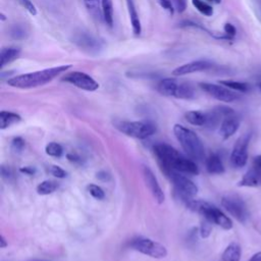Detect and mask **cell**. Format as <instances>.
Here are the masks:
<instances>
[{"label": "cell", "mask_w": 261, "mask_h": 261, "mask_svg": "<svg viewBox=\"0 0 261 261\" xmlns=\"http://www.w3.org/2000/svg\"><path fill=\"white\" fill-rule=\"evenodd\" d=\"M158 1H159L160 5H161L164 9L168 10L170 13L173 12L174 7H173V4H172V1H171V0H158Z\"/></svg>", "instance_id": "ab89813d"}, {"label": "cell", "mask_w": 261, "mask_h": 261, "mask_svg": "<svg viewBox=\"0 0 261 261\" xmlns=\"http://www.w3.org/2000/svg\"><path fill=\"white\" fill-rule=\"evenodd\" d=\"M143 176L145 179V182L148 187V189L150 190L152 196L154 197V199L156 200L157 203L161 204L164 202L165 196L164 193L160 187V185L158 184V180L156 178V176L154 175L153 171L148 167V166H144L143 167Z\"/></svg>", "instance_id": "4fadbf2b"}, {"label": "cell", "mask_w": 261, "mask_h": 261, "mask_svg": "<svg viewBox=\"0 0 261 261\" xmlns=\"http://www.w3.org/2000/svg\"><path fill=\"white\" fill-rule=\"evenodd\" d=\"M87 190L90 193V195L92 197H94L95 199H97V200H103L104 197H105L104 191L99 186H97V185L91 184V185H89L87 187Z\"/></svg>", "instance_id": "4dcf8cb0"}, {"label": "cell", "mask_w": 261, "mask_h": 261, "mask_svg": "<svg viewBox=\"0 0 261 261\" xmlns=\"http://www.w3.org/2000/svg\"><path fill=\"white\" fill-rule=\"evenodd\" d=\"M249 261H261V252H258L256 254H254Z\"/></svg>", "instance_id": "ee69618b"}, {"label": "cell", "mask_w": 261, "mask_h": 261, "mask_svg": "<svg viewBox=\"0 0 261 261\" xmlns=\"http://www.w3.org/2000/svg\"><path fill=\"white\" fill-rule=\"evenodd\" d=\"M126 6H127V11H128L133 32L136 36H138L142 32V25H141V20H140L134 0H126Z\"/></svg>", "instance_id": "ac0fdd59"}, {"label": "cell", "mask_w": 261, "mask_h": 261, "mask_svg": "<svg viewBox=\"0 0 261 261\" xmlns=\"http://www.w3.org/2000/svg\"><path fill=\"white\" fill-rule=\"evenodd\" d=\"M219 84L229 88L230 90H234L238 92L246 93L249 91L250 86L244 82H237V81H219Z\"/></svg>", "instance_id": "83f0119b"}, {"label": "cell", "mask_w": 261, "mask_h": 261, "mask_svg": "<svg viewBox=\"0 0 261 261\" xmlns=\"http://www.w3.org/2000/svg\"><path fill=\"white\" fill-rule=\"evenodd\" d=\"M188 122H190L193 125H205L207 121V115L206 112L198 111V110H192L186 113L185 115Z\"/></svg>", "instance_id": "603a6c76"}, {"label": "cell", "mask_w": 261, "mask_h": 261, "mask_svg": "<svg viewBox=\"0 0 261 261\" xmlns=\"http://www.w3.org/2000/svg\"><path fill=\"white\" fill-rule=\"evenodd\" d=\"M27 31L22 25L19 24H14L11 30H10V35L13 39L16 40H20V39H24L27 37Z\"/></svg>", "instance_id": "1f68e13d"}, {"label": "cell", "mask_w": 261, "mask_h": 261, "mask_svg": "<svg viewBox=\"0 0 261 261\" xmlns=\"http://www.w3.org/2000/svg\"><path fill=\"white\" fill-rule=\"evenodd\" d=\"M153 150L162 172L172 170L173 164L178 157L181 156L176 149L167 144H157L154 146Z\"/></svg>", "instance_id": "52a82bcc"}, {"label": "cell", "mask_w": 261, "mask_h": 261, "mask_svg": "<svg viewBox=\"0 0 261 261\" xmlns=\"http://www.w3.org/2000/svg\"><path fill=\"white\" fill-rule=\"evenodd\" d=\"M205 163H206V169L209 173L220 174V173L224 172L223 163L217 154H211L206 159Z\"/></svg>", "instance_id": "ffe728a7"}, {"label": "cell", "mask_w": 261, "mask_h": 261, "mask_svg": "<svg viewBox=\"0 0 261 261\" xmlns=\"http://www.w3.org/2000/svg\"><path fill=\"white\" fill-rule=\"evenodd\" d=\"M224 34L229 38V39H232L236 35H237V29L233 24L231 23H225L224 24Z\"/></svg>", "instance_id": "8d00e7d4"}, {"label": "cell", "mask_w": 261, "mask_h": 261, "mask_svg": "<svg viewBox=\"0 0 261 261\" xmlns=\"http://www.w3.org/2000/svg\"><path fill=\"white\" fill-rule=\"evenodd\" d=\"M1 175L6 180H11V178L13 177V173L10 170V168L9 167H5V166L1 167Z\"/></svg>", "instance_id": "f35d334b"}, {"label": "cell", "mask_w": 261, "mask_h": 261, "mask_svg": "<svg viewBox=\"0 0 261 261\" xmlns=\"http://www.w3.org/2000/svg\"><path fill=\"white\" fill-rule=\"evenodd\" d=\"M102 16L106 24L109 27L113 25V4L112 0H101Z\"/></svg>", "instance_id": "cb8c5ba5"}, {"label": "cell", "mask_w": 261, "mask_h": 261, "mask_svg": "<svg viewBox=\"0 0 261 261\" xmlns=\"http://www.w3.org/2000/svg\"><path fill=\"white\" fill-rule=\"evenodd\" d=\"M239 126H240V120L238 116L234 113H232L230 115L225 116L221 121L220 127H219V134L224 140L228 139L238 130Z\"/></svg>", "instance_id": "9a60e30c"}, {"label": "cell", "mask_w": 261, "mask_h": 261, "mask_svg": "<svg viewBox=\"0 0 261 261\" xmlns=\"http://www.w3.org/2000/svg\"><path fill=\"white\" fill-rule=\"evenodd\" d=\"M115 127L128 137L141 140L149 138L156 132V126L149 121H117Z\"/></svg>", "instance_id": "277c9868"}, {"label": "cell", "mask_w": 261, "mask_h": 261, "mask_svg": "<svg viewBox=\"0 0 261 261\" xmlns=\"http://www.w3.org/2000/svg\"><path fill=\"white\" fill-rule=\"evenodd\" d=\"M212 222H210L209 220L205 219L201 222V225H200V236L204 239L208 238L211 233V230H212V226H211Z\"/></svg>", "instance_id": "d6a6232c"}, {"label": "cell", "mask_w": 261, "mask_h": 261, "mask_svg": "<svg viewBox=\"0 0 261 261\" xmlns=\"http://www.w3.org/2000/svg\"><path fill=\"white\" fill-rule=\"evenodd\" d=\"M61 81L68 83L70 85H73L79 89L89 91V92L96 91L99 88L98 82H96V80H94L91 75L83 71L68 72L62 76Z\"/></svg>", "instance_id": "9c48e42d"}, {"label": "cell", "mask_w": 261, "mask_h": 261, "mask_svg": "<svg viewBox=\"0 0 261 261\" xmlns=\"http://www.w3.org/2000/svg\"><path fill=\"white\" fill-rule=\"evenodd\" d=\"M199 87L208 95L215 98L216 100L222 101V102H233L240 98V96L231 91L229 88L223 86V85H216L211 83H200Z\"/></svg>", "instance_id": "30bf717a"}, {"label": "cell", "mask_w": 261, "mask_h": 261, "mask_svg": "<svg viewBox=\"0 0 261 261\" xmlns=\"http://www.w3.org/2000/svg\"><path fill=\"white\" fill-rule=\"evenodd\" d=\"M173 133L181 148L191 159L201 160L204 158V146L196 133L181 124H175L173 126Z\"/></svg>", "instance_id": "3957f363"}, {"label": "cell", "mask_w": 261, "mask_h": 261, "mask_svg": "<svg viewBox=\"0 0 261 261\" xmlns=\"http://www.w3.org/2000/svg\"><path fill=\"white\" fill-rule=\"evenodd\" d=\"M177 86L178 84L176 83L175 80L170 79V77H166L161 80L158 85H157V91L163 95V96H167V97H175V93L177 90Z\"/></svg>", "instance_id": "e0dca14e"}, {"label": "cell", "mask_w": 261, "mask_h": 261, "mask_svg": "<svg viewBox=\"0 0 261 261\" xmlns=\"http://www.w3.org/2000/svg\"><path fill=\"white\" fill-rule=\"evenodd\" d=\"M185 204L192 211L200 213L205 219L219 225L223 229H230L232 227V221L230 218H228L220 209L209 202L203 200H195L193 198L186 201Z\"/></svg>", "instance_id": "7a4b0ae2"}, {"label": "cell", "mask_w": 261, "mask_h": 261, "mask_svg": "<svg viewBox=\"0 0 261 261\" xmlns=\"http://www.w3.org/2000/svg\"><path fill=\"white\" fill-rule=\"evenodd\" d=\"M20 55V49L16 47L3 48L0 53V67L3 68L6 64L14 61Z\"/></svg>", "instance_id": "d6986e66"}, {"label": "cell", "mask_w": 261, "mask_h": 261, "mask_svg": "<svg viewBox=\"0 0 261 261\" xmlns=\"http://www.w3.org/2000/svg\"><path fill=\"white\" fill-rule=\"evenodd\" d=\"M71 67L70 64L58 65L42 70L19 74L7 80V85L17 89H32L46 85L57 77L59 74L65 72Z\"/></svg>", "instance_id": "6da1fadb"}, {"label": "cell", "mask_w": 261, "mask_h": 261, "mask_svg": "<svg viewBox=\"0 0 261 261\" xmlns=\"http://www.w3.org/2000/svg\"><path fill=\"white\" fill-rule=\"evenodd\" d=\"M212 66H213L212 62H210L208 60H203V59L195 60V61H191V62H188V63L177 66L176 68L173 69L172 74L176 75V76L186 75V74H190L193 72L207 70Z\"/></svg>", "instance_id": "5bb4252c"}, {"label": "cell", "mask_w": 261, "mask_h": 261, "mask_svg": "<svg viewBox=\"0 0 261 261\" xmlns=\"http://www.w3.org/2000/svg\"><path fill=\"white\" fill-rule=\"evenodd\" d=\"M58 188L57 182L53 180H44L37 187V193L39 195H49L52 194Z\"/></svg>", "instance_id": "4316f807"}, {"label": "cell", "mask_w": 261, "mask_h": 261, "mask_svg": "<svg viewBox=\"0 0 261 261\" xmlns=\"http://www.w3.org/2000/svg\"><path fill=\"white\" fill-rule=\"evenodd\" d=\"M195 96V92L193 87L188 83H180L177 86V90L175 93V98L189 100Z\"/></svg>", "instance_id": "d4e9b609"}, {"label": "cell", "mask_w": 261, "mask_h": 261, "mask_svg": "<svg viewBox=\"0 0 261 261\" xmlns=\"http://www.w3.org/2000/svg\"><path fill=\"white\" fill-rule=\"evenodd\" d=\"M67 158L69 161L71 162H74V163H81L82 160L80 159V157H77L76 155H73V154H68L67 155Z\"/></svg>", "instance_id": "b9f144b4"}, {"label": "cell", "mask_w": 261, "mask_h": 261, "mask_svg": "<svg viewBox=\"0 0 261 261\" xmlns=\"http://www.w3.org/2000/svg\"><path fill=\"white\" fill-rule=\"evenodd\" d=\"M45 151H46V153H47L49 156H52V157H60V156L62 155L63 149H62V147H61L60 144L55 143V142H51V143H49V144L46 146Z\"/></svg>", "instance_id": "f546056e"}, {"label": "cell", "mask_w": 261, "mask_h": 261, "mask_svg": "<svg viewBox=\"0 0 261 261\" xmlns=\"http://www.w3.org/2000/svg\"><path fill=\"white\" fill-rule=\"evenodd\" d=\"M19 171L22 172V173L29 174V175H33L36 172V169L34 167H31V166H24V167H21L19 169Z\"/></svg>", "instance_id": "60d3db41"}, {"label": "cell", "mask_w": 261, "mask_h": 261, "mask_svg": "<svg viewBox=\"0 0 261 261\" xmlns=\"http://www.w3.org/2000/svg\"><path fill=\"white\" fill-rule=\"evenodd\" d=\"M221 205L240 222H246L248 218V210L245 202L238 195H227L221 200Z\"/></svg>", "instance_id": "ba28073f"}, {"label": "cell", "mask_w": 261, "mask_h": 261, "mask_svg": "<svg viewBox=\"0 0 261 261\" xmlns=\"http://www.w3.org/2000/svg\"><path fill=\"white\" fill-rule=\"evenodd\" d=\"M238 186L239 187H251V188L261 186V168L255 166V167L249 169L244 174L242 179L239 181Z\"/></svg>", "instance_id": "2e32d148"}, {"label": "cell", "mask_w": 261, "mask_h": 261, "mask_svg": "<svg viewBox=\"0 0 261 261\" xmlns=\"http://www.w3.org/2000/svg\"><path fill=\"white\" fill-rule=\"evenodd\" d=\"M174 9L177 10V12L181 13L187 8V0H171Z\"/></svg>", "instance_id": "74e56055"}, {"label": "cell", "mask_w": 261, "mask_h": 261, "mask_svg": "<svg viewBox=\"0 0 261 261\" xmlns=\"http://www.w3.org/2000/svg\"><path fill=\"white\" fill-rule=\"evenodd\" d=\"M205 1H208V2H212V3H215V4H218L221 2V0H205Z\"/></svg>", "instance_id": "7dc6e473"}, {"label": "cell", "mask_w": 261, "mask_h": 261, "mask_svg": "<svg viewBox=\"0 0 261 261\" xmlns=\"http://www.w3.org/2000/svg\"><path fill=\"white\" fill-rule=\"evenodd\" d=\"M254 165L261 168V155H258L254 158Z\"/></svg>", "instance_id": "f6af8a7d"}, {"label": "cell", "mask_w": 261, "mask_h": 261, "mask_svg": "<svg viewBox=\"0 0 261 261\" xmlns=\"http://www.w3.org/2000/svg\"><path fill=\"white\" fill-rule=\"evenodd\" d=\"M24 147V141L20 137H16L11 142V149L15 153H19L22 151Z\"/></svg>", "instance_id": "836d02e7"}, {"label": "cell", "mask_w": 261, "mask_h": 261, "mask_svg": "<svg viewBox=\"0 0 261 261\" xmlns=\"http://www.w3.org/2000/svg\"><path fill=\"white\" fill-rule=\"evenodd\" d=\"M259 88H260V90H261V82H260V84H259Z\"/></svg>", "instance_id": "c3c4849f"}, {"label": "cell", "mask_w": 261, "mask_h": 261, "mask_svg": "<svg viewBox=\"0 0 261 261\" xmlns=\"http://www.w3.org/2000/svg\"><path fill=\"white\" fill-rule=\"evenodd\" d=\"M250 139L251 133H247L237 140L230 155V162L234 167L239 168L246 165L248 160V146Z\"/></svg>", "instance_id": "8fae6325"}, {"label": "cell", "mask_w": 261, "mask_h": 261, "mask_svg": "<svg viewBox=\"0 0 261 261\" xmlns=\"http://www.w3.org/2000/svg\"><path fill=\"white\" fill-rule=\"evenodd\" d=\"M20 120H21V117L14 112L5 111V110L0 112V128L1 129H5L11 124L17 123Z\"/></svg>", "instance_id": "7402d4cb"}, {"label": "cell", "mask_w": 261, "mask_h": 261, "mask_svg": "<svg viewBox=\"0 0 261 261\" xmlns=\"http://www.w3.org/2000/svg\"><path fill=\"white\" fill-rule=\"evenodd\" d=\"M173 184L176 193L182 202L193 199L198 193V187L187 176L175 170H168L164 173Z\"/></svg>", "instance_id": "5b68a950"}, {"label": "cell", "mask_w": 261, "mask_h": 261, "mask_svg": "<svg viewBox=\"0 0 261 261\" xmlns=\"http://www.w3.org/2000/svg\"><path fill=\"white\" fill-rule=\"evenodd\" d=\"M241 246L237 242L230 243L222 253V261H240L241 259Z\"/></svg>", "instance_id": "44dd1931"}, {"label": "cell", "mask_w": 261, "mask_h": 261, "mask_svg": "<svg viewBox=\"0 0 261 261\" xmlns=\"http://www.w3.org/2000/svg\"><path fill=\"white\" fill-rule=\"evenodd\" d=\"M72 42L89 53H96L102 48V44L97 38H95L91 34L84 32L75 34Z\"/></svg>", "instance_id": "7c38bea8"}, {"label": "cell", "mask_w": 261, "mask_h": 261, "mask_svg": "<svg viewBox=\"0 0 261 261\" xmlns=\"http://www.w3.org/2000/svg\"><path fill=\"white\" fill-rule=\"evenodd\" d=\"M7 242H6V240H5V238L3 237V236H1L0 237V248L1 249H4V248H6L7 247Z\"/></svg>", "instance_id": "bcb514c9"}, {"label": "cell", "mask_w": 261, "mask_h": 261, "mask_svg": "<svg viewBox=\"0 0 261 261\" xmlns=\"http://www.w3.org/2000/svg\"><path fill=\"white\" fill-rule=\"evenodd\" d=\"M18 2L20 3V5L27 9L32 15H36L37 14V8L35 6V4L31 1V0H18Z\"/></svg>", "instance_id": "d590c367"}, {"label": "cell", "mask_w": 261, "mask_h": 261, "mask_svg": "<svg viewBox=\"0 0 261 261\" xmlns=\"http://www.w3.org/2000/svg\"><path fill=\"white\" fill-rule=\"evenodd\" d=\"M88 11L96 18H103L101 0H84Z\"/></svg>", "instance_id": "484cf974"}, {"label": "cell", "mask_w": 261, "mask_h": 261, "mask_svg": "<svg viewBox=\"0 0 261 261\" xmlns=\"http://www.w3.org/2000/svg\"><path fill=\"white\" fill-rule=\"evenodd\" d=\"M129 246L134 250L156 259L164 258L167 255V250L163 245L146 238L134 239L130 242Z\"/></svg>", "instance_id": "8992f818"}, {"label": "cell", "mask_w": 261, "mask_h": 261, "mask_svg": "<svg viewBox=\"0 0 261 261\" xmlns=\"http://www.w3.org/2000/svg\"><path fill=\"white\" fill-rule=\"evenodd\" d=\"M49 172L54 175L55 177H58V178H63L66 176V172L65 170H63L61 167L57 166V165H50L49 168H48Z\"/></svg>", "instance_id": "e575fe53"}, {"label": "cell", "mask_w": 261, "mask_h": 261, "mask_svg": "<svg viewBox=\"0 0 261 261\" xmlns=\"http://www.w3.org/2000/svg\"><path fill=\"white\" fill-rule=\"evenodd\" d=\"M97 177L101 180H107L109 178V175L105 171H100L97 173Z\"/></svg>", "instance_id": "7bdbcfd3"}, {"label": "cell", "mask_w": 261, "mask_h": 261, "mask_svg": "<svg viewBox=\"0 0 261 261\" xmlns=\"http://www.w3.org/2000/svg\"><path fill=\"white\" fill-rule=\"evenodd\" d=\"M34 261H43V260H34Z\"/></svg>", "instance_id": "681fc988"}, {"label": "cell", "mask_w": 261, "mask_h": 261, "mask_svg": "<svg viewBox=\"0 0 261 261\" xmlns=\"http://www.w3.org/2000/svg\"><path fill=\"white\" fill-rule=\"evenodd\" d=\"M194 7L202 14L206 16H211L213 14V8L205 0H192Z\"/></svg>", "instance_id": "f1b7e54d"}]
</instances>
